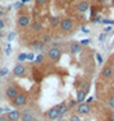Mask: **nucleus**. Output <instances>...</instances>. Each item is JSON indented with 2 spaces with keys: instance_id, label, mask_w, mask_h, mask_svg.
<instances>
[{
  "instance_id": "1",
  "label": "nucleus",
  "mask_w": 114,
  "mask_h": 121,
  "mask_svg": "<svg viewBox=\"0 0 114 121\" xmlns=\"http://www.w3.org/2000/svg\"><path fill=\"white\" fill-rule=\"evenodd\" d=\"M27 99H28L27 93L19 92L17 94V97H15L14 99H12L10 102H12L13 106H15V107H23V106H26V103H27Z\"/></svg>"
},
{
  "instance_id": "2",
  "label": "nucleus",
  "mask_w": 114,
  "mask_h": 121,
  "mask_svg": "<svg viewBox=\"0 0 114 121\" xmlns=\"http://www.w3.org/2000/svg\"><path fill=\"white\" fill-rule=\"evenodd\" d=\"M18 93H19V87L17 86V84H9V86L6 87V89H5L6 97H8L10 101L14 99V98L17 97Z\"/></svg>"
},
{
  "instance_id": "3",
  "label": "nucleus",
  "mask_w": 114,
  "mask_h": 121,
  "mask_svg": "<svg viewBox=\"0 0 114 121\" xmlns=\"http://www.w3.org/2000/svg\"><path fill=\"white\" fill-rule=\"evenodd\" d=\"M89 88H90V84L87 83L86 87H82L81 89H78L77 98H76V102H77L78 104L85 102V99H86V97H87V93H89Z\"/></svg>"
},
{
  "instance_id": "4",
  "label": "nucleus",
  "mask_w": 114,
  "mask_h": 121,
  "mask_svg": "<svg viewBox=\"0 0 114 121\" xmlns=\"http://www.w3.org/2000/svg\"><path fill=\"white\" fill-rule=\"evenodd\" d=\"M48 56H49V59H50V60H53V61H59V59H60V56H62L60 48L57 47V46L51 47L50 50L48 51Z\"/></svg>"
},
{
  "instance_id": "5",
  "label": "nucleus",
  "mask_w": 114,
  "mask_h": 121,
  "mask_svg": "<svg viewBox=\"0 0 114 121\" xmlns=\"http://www.w3.org/2000/svg\"><path fill=\"white\" fill-rule=\"evenodd\" d=\"M76 112H77V115H82V116H87L89 113L91 112V106L90 104H87V103H80L77 106V108H76Z\"/></svg>"
},
{
  "instance_id": "6",
  "label": "nucleus",
  "mask_w": 114,
  "mask_h": 121,
  "mask_svg": "<svg viewBox=\"0 0 114 121\" xmlns=\"http://www.w3.org/2000/svg\"><path fill=\"white\" fill-rule=\"evenodd\" d=\"M59 27L63 32H71L73 29V22L68 18H64V19H60V23H59Z\"/></svg>"
},
{
  "instance_id": "7",
  "label": "nucleus",
  "mask_w": 114,
  "mask_h": 121,
  "mask_svg": "<svg viewBox=\"0 0 114 121\" xmlns=\"http://www.w3.org/2000/svg\"><path fill=\"white\" fill-rule=\"evenodd\" d=\"M46 116H48V119L51 120V121L59 119V117H60V112H59V110H58V106H54L53 108L49 110L48 113H46Z\"/></svg>"
},
{
  "instance_id": "8",
  "label": "nucleus",
  "mask_w": 114,
  "mask_h": 121,
  "mask_svg": "<svg viewBox=\"0 0 114 121\" xmlns=\"http://www.w3.org/2000/svg\"><path fill=\"white\" fill-rule=\"evenodd\" d=\"M13 74L15 77H23L26 74V66L23 64H17L14 66V69H13Z\"/></svg>"
},
{
  "instance_id": "9",
  "label": "nucleus",
  "mask_w": 114,
  "mask_h": 121,
  "mask_svg": "<svg viewBox=\"0 0 114 121\" xmlns=\"http://www.w3.org/2000/svg\"><path fill=\"white\" fill-rule=\"evenodd\" d=\"M5 116H6V120L8 121H18L19 119H21V112L17 111V110H13V111H10V112L6 113Z\"/></svg>"
},
{
  "instance_id": "10",
  "label": "nucleus",
  "mask_w": 114,
  "mask_h": 121,
  "mask_svg": "<svg viewBox=\"0 0 114 121\" xmlns=\"http://www.w3.org/2000/svg\"><path fill=\"white\" fill-rule=\"evenodd\" d=\"M113 77V68L112 66H105L101 70V78L104 79H110Z\"/></svg>"
},
{
  "instance_id": "11",
  "label": "nucleus",
  "mask_w": 114,
  "mask_h": 121,
  "mask_svg": "<svg viewBox=\"0 0 114 121\" xmlns=\"http://www.w3.org/2000/svg\"><path fill=\"white\" fill-rule=\"evenodd\" d=\"M30 24V17L28 15H21L18 18V26L19 27H27Z\"/></svg>"
},
{
  "instance_id": "12",
  "label": "nucleus",
  "mask_w": 114,
  "mask_h": 121,
  "mask_svg": "<svg viewBox=\"0 0 114 121\" xmlns=\"http://www.w3.org/2000/svg\"><path fill=\"white\" fill-rule=\"evenodd\" d=\"M19 120H22V121H35V117L30 111H24V112L21 113V119Z\"/></svg>"
},
{
  "instance_id": "13",
  "label": "nucleus",
  "mask_w": 114,
  "mask_h": 121,
  "mask_svg": "<svg viewBox=\"0 0 114 121\" xmlns=\"http://www.w3.org/2000/svg\"><path fill=\"white\" fill-rule=\"evenodd\" d=\"M81 50H82V46H81L78 42H73V43H71V52H72L73 55L80 54Z\"/></svg>"
},
{
  "instance_id": "14",
  "label": "nucleus",
  "mask_w": 114,
  "mask_h": 121,
  "mask_svg": "<svg viewBox=\"0 0 114 121\" xmlns=\"http://www.w3.org/2000/svg\"><path fill=\"white\" fill-rule=\"evenodd\" d=\"M89 8H90V5H89V3H87V1H81V3H78V4H77V9H78V12H81V13L87 12V10H89Z\"/></svg>"
},
{
  "instance_id": "15",
  "label": "nucleus",
  "mask_w": 114,
  "mask_h": 121,
  "mask_svg": "<svg viewBox=\"0 0 114 121\" xmlns=\"http://www.w3.org/2000/svg\"><path fill=\"white\" fill-rule=\"evenodd\" d=\"M58 110L60 112V116H63L64 113L68 111V106H67V102H62L60 104H58Z\"/></svg>"
},
{
  "instance_id": "16",
  "label": "nucleus",
  "mask_w": 114,
  "mask_h": 121,
  "mask_svg": "<svg viewBox=\"0 0 114 121\" xmlns=\"http://www.w3.org/2000/svg\"><path fill=\"white\" fill-rule=\"evenodd\" d=\"M44 46L45 45L42 43L41 41H35V42H32V45H31V47L33 48V50H42Z\"/></svg>"
},
{
  "instance_id": "17",
  "label": "nucleus",
  "mask_w": 114,
  "mask_h": 121,
  "mask_svg": "<svg viewBox=\"0 0 114 121\" xmlns=\"http://www.w3.org/2000/svg\"><path fill=\"white\" fill-rule=\"evenodd\" d=\"M42 27H44V26H42V23H41L40 21L33 22V24H32V29H33L35 32H40L41 29H42Z\"/></svg>"
},
{
  "instance_id": "18",
  "label": "nucleus",
  "mask_w": 114,
  "mask_h": 121,
  "mask_svg": "<svg viewBox=\"0 0 114 121\" xmlns=\"http://www.w3.org/2000/svg\"><path fill=\"white\" fill-rule=\"evenodd\" d=\"M59 23H60V18H59V17H53V18H50V24H51V26H54V27H55V26H58Z\"/></svg>"
},
{
  "instance_id": "19",
  "label": "nucleus",
  "mask_w": 114,
  "mask_h": 121,
  "mask_svg": "<svg viewBox=\"0 0 114 121\" xmlns=\"http://www.w3.org/2000/svg\"><path fill=\"white\" fill-rule=\"evenodd\" d=\"M42 43H44V45H46V43H50V42H51V37H50V36H49V35H45L44 36V37H42Z\"/></svg>"
},
{
  "instance_id": "20",
  "label": "nucleus",
  "mask_w": 114,
  "mask_h": 121,
  "mask_svg": "<svg viewBox=\"0 0 114 121\" xmlns=\"http://www.w3.org/2000/svg\"><path fill=\"white\" fill-rule=\"evenodd\" d=\"M17 60H18V61H24V60H27V54H24V52L19 54L18 57H17Z\"/></svg>"
},
{
  "instance_id": "21",
  "label": "nucleus",
  "mask_w": 114,
  "mask_h": 121,
  "mask_svg": "<svg viewBox=\"0 0 114 121\" xmlns=\"http://www.w3.org/2000/svg\"><path fill=\"white\" fill-rule=\"evenodd\" d=\"M69 121H82V120L80 119V116H78L77 113H72L69 117Z\"/></svg>"
},
{
  "instance_id": "22",
  "label": "nucleus",
  "mask_w": 114,
  "mask_h": 121,
  "mask_svg": "<svg viewBox=\"0 0 114 121\" xmlns=\"http://www.w3.org/2000/svg\"><path fill=\"white\" fill-rule=\"evenodd\" d=\"M8 68H0V77H5L8 74Z\"/></svg>"
},
{
  "instance_id": "23",
  "label": "nucleus",
  "mask_w": 114,
  "mask_h": 121,
  "mask_svg": "<svg viewBox=\"0 0 114 121\" xmlns=\"http://www.w3.org/2000/svg\"><path fill=\"white\" fill-rule=\"evenodd\" d=\"M109 106H110V108H114V94H112L109 97Z\"/></svg>"
},
{
  "instance_id": "24",
  "label": "nucleus",
  "mask_w": 114,
  "mask_h": 121,
  "mask_svg": "<svg viewBox=\"0 0 114 121\" xmlns=\"http://www.w3.org/2000/svg\"><path fill=\"white\" fill-rule=\"evenodd\" d=\"M14 37H15V33H14V32H10V33L8 35V41H13V40H14Z\"/></svg>"
},
{
  "instance_id": "25",
  "label": "nucleus",
  "mask_w": 114,
  "mask_h": 121,
  "mask_svg": "<svg viewBox=\"0 0 114 121\" xmlns=\"http://www.w3.org/2000/svg\"><path fill=\"white\" fill-rule=\"evenodd\" d=\"M42 59H44V56H42V55H38V56L36 57V60H35V64H40L42 61Z\"/></svg>"
},
{
  "instance_id": "26",
  "label": "nucleus",
  "mask_w": 114,
  "mask_h": 121,
  "mask_svg": "<svg viewBox=\"0 0 114 121\" xmlns=\"http://www.w3.org/2000/svg\"><path fill=\"white\" fill-rule=\"evenodd\" d=\"M95 56H96V59H97V63H99V64H103V57H101V55H100V54H96Z\"/></svg>"
},
{
  "instance_id": "27",
  "label": "nucleus",
  "mask_w": 114,
  "mask_h": 121,
  "mask_svg": "<svg viewBox=\"0 0 114 121\" xmlns=\"http://www.w3.org/2000/svg\"><path fill=\"white\" fill-rule=\"evenodd\" d=\"M101 22H103L104 24H113V23H114L113 21H109V19H103Z\"/></svg>"
},
{
  "instance_id": "28",
  "label": "nucleus",
  "mask_w": 114,
  "mask_h": 121,
  "mask_svg": "<svg viewBox=\"0 0 114 121\" xmlns=\"http://www.w3.org/2000/svg\"><path fill=\"white\" fill-rule=\"evenodd\" d=\"M46 3V0H36V4L37 5H44Z\"/></svg>"
},
{
  "instance_id": "29",
  "label": "nucleus",
  "mask_w": 114,
  "mask_h": 121,
  "mask_svg": "<svg viewBox=\"0 0 114 121\" xmlns=\"http://www.w3.org/2000/svg\"><path fill=\"white\" fill-rule=\"evenodd\" d=\"M108 120H109V121H114V111H113V112H110V115H109V117H108Z\"/></svg>"
},
{
  "instance_id": "30",
  "label": "nucleus",
  "mask_w": 114,
  "mask_h": 121,
  "mask_svg": "<svg viewBox=\"0 0 114 121\" xmlns=\"http://www.w3.org/2000/svg\"><path fill=\"white\" fill-rule=\"evenodd\" d=\"M27 60L33 61V54H27Z\"/></svg>"
},
{
  "instance_id": "31",
  "label": "nucleus",
  "mask_w": 114,
  "mask_h": 121,
  "mask_svg": "<svg viewBox=\"0 0 114 121\" xmlns=\"http://www.w3.org/2000/svg\"><path fill=\"white\" fill-rule=\"evenodd\" d=\"M5 27V23H4V21H3V19H0V31H1L3 28Z\"/></svg>"
},
{
  "instance_id": "32",
  "label": "nucleus",
  "mask_w": 114,
  "mask_h": 121,
  "mask_svg": "<svg viewBox=\"0 0 114 121\" xmlns=\"http://www.w3.org/2000/svg\"><path fill=\"white\" fill-rule=\"evenodd\" d=\"M89 43H90V41H89V40H83V41H81V43H80V45L82 46V45H89Z\"/></svg>"
},
{
  "instance_id": "33",
  "label": "nucleus",
  "mask_w": 114,
  "mask_h": 121,
  "mask_svg": "<svg viewBox=\"0 0 114 121\" xmlns=\"http://www.w3.org/2000/svg\"><path fill=\"white\" fill-rule=\"evenodd\" d=\"M92 101H94V97H89V98H87V101H86V102H85V103L90 104L91 102H92Z\"/></svg>"
},
{
  "instance_id": "34",
  "label": "nucleus",
  "mask_w": 114,
  "mask_h": 121,
  "mask_svg": "<svg viewBox=\"0 0 114 121\" xmlns=\"http://www.w3.org/2000/svg\"><path fill=\"white\" fill-rule=\"evenodd\" d=\"M0 121H8V120H6V116L1 115V116H0Z\"/></svg>"
},
{
  "instance_id": "35",
  "label": "nucleus",
  "mask_w": 114,
  "mask_h": 121,
  "mask_svg": "<svg viewBox=\"0 0 114 121\" xmlns=\"http://www.w3.org/2000/svg\"><path fill=\"white\" fill-rule=\"evenodd\" d=\"M104 37H105V33H101V35H100V37H99V40H100V41H103V40H104Z\"/></svg>"
},
{
  "instance_id": "36",
  "label": "nucleus",
  "mask_w": 114,
  "mask_h": 121,
  "mask_svg": "<svg viewBox=\"0 0 114 121\" xmlns=\"http://www.w3.org/2000/svg\"><path fill=\"white\" fill-rule=\"evenodd\" d=\"M112 31V27H106L105 28V33H108V32H110Z\"/></svg>"
},
{
  "instance_id": "37",
  "label": "nucleus",
  "mask_w": 114,
  "mask_h": 121,
  "mask_svg": "<svg viewBox=\"0 0 114 121\" xmlns=\"http://www.w3.org/2000/svg\"><path fill=\"white\" fill-rule=\"evenodd\" d=\"M9 54H10V46L6 47V55H9Z\"/></svg>"
},
{
  "instance_id": "38",
  "label": "nucleus",
  "mask_w": 114,
  "mask_h": 121,
  "mask_svg": "<svg viewBox=\"0 0 114 121\" xmlns=\"http://www.w3.org/2000/svg\"><path fill=\"white\" fill-rule=\"evenodd\" d=\"M3 111H4V108H3V107H0V116L3 115Z\"/></svg>"
},
{
  "instance_id": "39",
  "label": "nucleus",
  "mask_w": 114,
  "mask_h": 121,
  "mask_svg": "<svg viewBox=\"0 0 114 121\" xmlns=\"http://www.w3.org/2000/svg\"><path fill=\"white\" fill-rule=\"evenodd\" d=\"M100 21H101L100 18H96V19H94V22H96V23H97V22H100Z\"/></svg>"
},
{
  "instance_id": "40",
  "label": "nucleus",
  "mask_w": 114,
  "mask_h": 121,
  "mask_svg": "<svg viewBox=\"0 0 114 121\" xmlns=\"http://www.w3.org/2000/svg\"><path fill=\"white\" fill-rule=\"evenodd\" d=\"M26 1H30V0H21V3H22V4H24Z\"/></svg>"
},
{
  "instance_id": "41",
  "label": "nucleus",
  "mask_w": 114,
  "mask_h": 121,
  "mask_svg": "<svg viewBox=\"0 0 114 121\" xmlns=\"http://www.w3.org/2000/svg\"><path fill=\"white\" fill-rule=\"evenodd\" d=\"M3 37V33H1V31H0V38H1Z\"/></svg>"
},
{
  "instance_id": "42",
  "label": "nucleus",
  "mask_w": 114,
  "mask_h": 121,
  "mask_svg": "<svg viewBox=\"0 0 114 121\" xmlns=\"http://www.w3.org/2000/svg\"><path fill=\"white\" fill-rule=\"evenodd\" d=\"M113 43H114V40H113Z\"/></svg>"
}]
</instances>
